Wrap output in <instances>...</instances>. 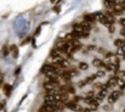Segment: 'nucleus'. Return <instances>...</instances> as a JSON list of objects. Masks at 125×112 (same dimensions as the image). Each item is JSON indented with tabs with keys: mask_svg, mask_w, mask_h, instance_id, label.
<instances>
[{
	"mask_svg": "<svg viewBox=\"0 0 125 112\" xmlns=\"http://www.w3.org/2000/svg\"><path fill=\"white\" fill-rule=\"evenodd\" d=\"M64 106L67 107V109H71V110H73V111H80V105L78 104V102H75L74 100H67L66 102H64Z\"/></svg>",
	"mask_w": 125,
	"mask_h": 112,
	"instance_id": "f257e3e1",
	"label": "nucleus"
},
{
	"mask_svg": "<svg viewBox=\"0 0 125 112\" xmlns=\"http://www.w3.org/2000/svg\"><path fill=\"white\" fill-rule=\"evenodd\" d=\"M122 90H114V91H112L111 94H109V96H108V102L109 104H113V102H115L120 96H122Z\"/></svg>",
	"mask_w": 125,
	"mask_h": 112,
	"instance_id": "f03ea898",
	"label": "nucleus"
},
{
	"mask_svg": "<svg viewBox=\"0 0 125 112\" xmlns=\"http://www.w3.org/2000/svg\"><path fill=\"white\" fill-rule=\"evenodd\" d=\"M118 80H119V78L117 77V75H113V77H111L106 83L111 87V88H113V87H115V85H118Z\"/></svg>",
	"mask_w": 125,
	"mask_h": 112,
	"instance_id": "7ed1b4c3",
	"label": "nucleus"
},
{
	"mask_svg": "<svg viewBox=\"0 0 125 112\" xmlns=\"http://www.w3.org/2000/svg\"><path fill=\"white\" fill-rule=\"evenodd\" d=\"M92 65H94L96 68H104L106 62H103V61H102V60H100V59H95V60L92 61Z\"/></svg>",
	"mask_w": 125,
	"mask_h": 112,
	"instance_id": "20e7f679",
	"label": "nucleus"
},
{
	"mask_svg": "<svg viewBox=\"0 0 125 112\" xmlns=\"http://www.w3.org/2000/svg\"><path fill=\"white\" fill-rule=\"evenodd\" d=\"M2 89H4V93H5V95L9 98V96H11V91H12V88H11V85L10 84H4L2 85Z\"/></svg>",
	"mask_w": 125,
	"mask_h": 112,
	"instance_id": "39448f33",
	"label": "nucleus"
},
{
	"mask_svg": "<svg viewBox=\"0 0 125 112\" xmlns=\"http://www.w3.org/2000/svg\"><path fill=\"white\" fill-rule=\"evenodd\" d=\"M10 52L12 54V56H13L15 59H17V57H18V48H17L16 45H13V44H12V45L10 46Z\"/></svg>",
	"mask_w": 125,
	"mask_h": 112,
	"instance_id": "423d86ee",
	"label": "nucleus"
},
{
	"mask_svg": "<svg viewBox=\"0 0 125 112\" xmlns=\"http://www.w3.org/2000/svg\"><path fill=\"white\" fill-rule=\"evenodd\" d=\"M84 20H85V22H87V23H94L96 20H95V17L92 16V13H86L85 16H84Z\"/></svg>",
	"mask_w": 125,
	"mask_h": 112,
	"instance_id": "0eeeda50",
	"label": "nucleus"
},
{
	"mask_svg": "<svg viewBox=\"0 0 125 112\" xmlns=\"http://www.w3.org/2000/svg\"><path fill=\"white\" fill-rule=\"evenodd\" d=\"M118 88H119V90H124L125 89V80L123 78H119V80H118V85H117Z\"/></svg>",
	"mask_w": 125,
	"mask_h": 112,
	"instance_id": "6e6552de",
	"label": "nucleus"
},
{
	"mask_svg": "<svg viewBox=\"0 0 125 112\" xmlns=\"http://www.w3.org/2000/svg\"><path fill=\"white\" fill-rule=\"evenodd\" d=\"M125 44V40H123V39H115L114 40V45L117 46V48H120V46H123Z\"/></svg>",
	"mask_w": 125,
	"mask_h": 112,
	"instance_id": "1a4fd4ad",
	"label": "nucleus"
},
{
	"mask_svg": "<svg viewBox=\"0 0 125 112\" xmlns=\"http://www.w3.org/2000/svg\"><path fill=\"white\" fill-rule=\"evenodd\" d=\"M10 54V46L9 45H4L2 46V55L4 56H7Z\"/></svg>",
	"mask_w": 125,
	"mask_h": 112,
	"instance_id": "9d476101",
	"label": "nucleus"
},
{
	"mask_svg": "<svg viewBox=\"0 0 125 112\" xmlns=\"http://www.w3.org/2000/svg\"><path fill=\"white\" fill-rule=\"evenodd\" d=\"M87 68H89V63H86V62H80V63H79V70L85 71V70H87Z\"/></svg>",
	"mask_w": 125,
	"mask_h": 112,
	"instance_id": "9b49d317",
	"label": "nucleus"
},
{
	"mask_svg": "<svg viewBox=\"0 0 125 112\" xmlns=\"http://www.w3.org/2000/svg\"><path fill=\"white\" fill-rule=\"evenodd\" d=\"M118 78H123V77H125V71H118V72H115V75Z\"/></svg>",
	"mask_w": 125,
	"mask_h": 112,
	"instance_id": "f8f14e48",
	"label": "nucleus"
},
{
	"mask_svg": "<svg viewBox=\"0 0 125 112\" xmlns=\"http://www.w3.org/2000/svg\"><path fill=\"white\" fill-rule=\"evenodd\" d=\"M104 75H106V72H104V71H98V72L96 73V75H97V78H98V77H103Z\"/></svg>",
	"mask_w": 125,
	"mask_h": 112,
	"instance_id": "ddd939ff",
	"label": "nucleus"
},
{
	"mask_svg": "<svg viewBox=\"0 0 125 112\" xmlns=\"http://www.w3.org/2000/svg\"><path fill=\"white\" fill-rule=\"evenodd\" d=\"M119 25H122V27H124L125 28V17H123V18L119 20Z\"/></svg>",
	"mask_w": 125,
	"mask_h": 112,
	"instance_id": "4468645a",
	"label": "nucleus"
},
{
	"mask_svg": "<svg viewBox=\"0 0 125 112\" xmlns=\"http://www.w3.org/2000/svg\"><path fill=\"white\" fill-rule=\"evenodd\" d=\"M108 29H109V32H111V33H113V32H114V29H115V28H114V25H111V26L108 27Z\"/></svg>",
	"mask_w": 125,
	"mask_h": 112,
	"instance_id": "2eb2a0df",
	"label": "nucleus"
},
{
	"mask_svg": "<svg viewBox=\"0 0 125 112\" xmlns=\"http://www.w3.org/2000/svg\"><path fill=\"white\" fill-rule=\"evenodd\" d=\"M5 102H6V101H1V102H0V110H4V109H5Z\"/></svg>",
	"mask_w": 125,
	"mask_h": 112,
	"instance_id": "dca6fc26",
	"label": "nucleus"
},
{
	"mask_svg": "<svg viewBox=\"0 0 125 112\" xmlns=\"http://www.w3.org/2000/svg\"><path fill=\"white\" fill-rule=\"evenodd\" d=\"M79 112H91V110H90L89 107H86V109H80Z\"/></svg>",
	"mask_w": 125,
	"mask_h": 112,
	"instance_id": "f3484780",
	"label": "nucleus"
},
{
	"mask_svg": "<svg viewBox=\"0 0 125 112\" xmlns=\"http://www.w3.org/2000/svg\"><path fill=\"white\" fill-rule=\"evenodd\" d=\"M120 34H122V37H125V28L124 27L120 29Z\"/></svg>",
	"mask_w": 125,
	"mask_h": 112,
	"instance_id": "a211bd4d",
	"label": "nucleus"
},
{
	"mask_svg": "<svg viewBox=\"0 0 125 112\" xmlns=\"http://www.w3.org/2000/svg\"><path fill=\"white\" fill-rule=\"evenodd\" d=\"M42 32V28L39 27V28H37V31H35V36H39V33Z\"/></svg>",
	"mask_w": 125,
	"mask_h": 112,
	"instance_id": "6ab92c4d",
	"label": "nucleus"
},
{
	"mask_svg": "<svg viewBox=\"0 0 125 112\" xmlns=\"http://www.w3.org/2000/svg\"><path fill=\"white\" fill-rule=\"evenodd\" d=\"M60 10H61V9H60V6H55V9H53V11H55V12H60Z\"/></svg>",
	"mask_w": 125,
	"mask_h": 112,
	"instance_id": "aec40b11",
	"label": "nucleus"
},
{
	"mask_svg": "<svg viewBox=\"0 0 125 112\" xmlns=\"http://www.w3.org/2000/svg\"><path fill=\"white\" fill-rule=\"evenodd\" d=\"M20 71H21V67H18V68L16 70V72H15V75H18V73H20Z\"/></svg>",
	"mask_w": 125,
	"mask_h": 112,
	"instance_id": "412c9836",
	"label": "nucleus"
},
{
	"mask_svg": "<svg viewBox=\"0 0 125 112\" xmlns=\"http://www.w3.org/2000/svg\"><path fill=\"white\" fill-rule=\"evenodd\" d=\"M1 83H2V77L0 75V84H1Z\"/></svg>",
	"mask_w": 125,
	"mask_h": 112,
	"instance_id": "4be33fe9",
	"label": "nucleus"
},
{
	"mask_svg": "<svg viewBox=\"0 0 125 112\" xmlns=\"http://www.w3.org/2000/svg\"><path fill=\"white\" fill-rule=\"evenodd\" d=\"M50 1H51V2H55V1H56V0H50Z\"/></svg>",
	"mask_w": 125,
	"mask_h": 112,
	"instance_id": "5701e85b",
	"label": "nucleus"
},
{
	"mask_svg": "<svg viewBox=\"0 0 125 112\" xmlns=\"http://www.w3.org/2000/svg\"><path fill=\"white\" fill-rule=\"evenodd\" d=\"M123 59H124V60H125V54H124V55H123Z\"/></svg>",
	"mask_w": 125,
	"mask_h": 112,
	"instance_id": "b1692460",
	"label": "nucleus"
},
{
	"mask_svg": "<svg viewBox=\"0 0 125 112\" xmlns=\"http://www.w3.org/2000/svg\"><path fill=\"white\" fill-rule=\"evenodd\" d=\"M4 112H6V111H4Z\"/></svg>",
	"mask_w": 125,
	"mask_h": 112,
	"instance_id": "393cba45",
	"label": "nucleus"
}]
</instances>
